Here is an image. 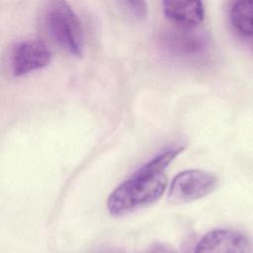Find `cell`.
<instances>
[{
  "label": "cell",
  "instance_id": "1",
  "mask_svg": "<svg viewBox=\"0 0 253 253\" xmlns=\"http://www.w3.org/2000/svg\"><path fill=\"white\" fill-rule=\"evenodd\" d=\"M166 187L167 178L163 173L146 176L133 172L108 197V211L121 215L151 205L161 198Z\"/></svg>",
  "mask_w": 253,
  "mask_h": 253
},
{
  "label": "cell",
  "instance_id": "2",
  "mask_svg": "<svg viewBox=\"0 0 253 253\" xmlns=\"http://www.w3.org/2000/svg\"><path fill=\"white\" fill-rule=\"evenodd\" d=\"M44 23L48 34L61 48L74 56L83 54V28L78 16L68 3L50 2L45 12Z\"/></svg>",
  "mask_w": 253,
  "mask_h": 253
},
{
  "label": "cell",
  "instance_id": "3",
  "mask_svg": "<svg viewBox=\"0 0 253 253\" xmlns=\"http://www.w3.org/2000/svg\"><path fill=\"white\" fill-rule=\"evenodd\" d=\"M217 185L216 176L202 169H188L178 173L169 185L168 198L175 204L190 203L211 193Z\"/></svg>",
  "mask_w": 253,
  "mask_h": 253
},
{
  "label": "cell",
  "instance_id": "4",
  "mask_svg": "<svg viewBox=\"0 0 253 253\" xmlns=\"http://www.w3.org/2000/svg\"><path fill=\"white\" fill-rule=\"evenodd\" d=\"M52 58L48 46L34 39L17 42L10 53V69L15 77H21L46 67Z\"/></svg>",
  "mask_w": 253,
  "mask_h": 253
},
{
  "label": "cell",
  "instance_id": "5",
  "mask_svg": "<svg viewBox=\"0 0 253 253\" xmlns=\"http://www.w3.org/2000/svg\"><path fill=\"white\" fill-rule=\"evenodd\" d=\"M251 250V243L247 236L228 228H216L209 231L197 242L195 247V252L247 253Z\"/></svg>",
  "mask_w": 253,
  "mask_h": 253
},
{
  "label": "cell",
  "instance_id": "6",
  "mask_svg": "<svg viewBox=\"0 0 253 253\" xmlns=\"http://www.w3.org/2000/svg\"><path fill=\"white\" fill-rule=\"evenodd\" d=\"M163 43L166 48L177 56L197 57L205 54L209 49L207 36L195 29H180L167 31Z\"/></svg>",
  "mask_w": 253,
  "mask_h": 253
},
{
  "label": "cell",
  "instance_id": "7",
  "mask_svg": "<svg viewBox=\"0 0 253 253\" xmlns=\"http://www.w3.org/2000/svg\"><path fill=\"white\" fill-rule=\"evenodd\" d=\"M164 16L180 29H195L205 18L201 1H163Z\"/></svg>",
  "mask_w": 253,
  "mask_h": 253
},
{
  "label": "cell",
  "instance_id": "8",
  "mask_svg": "<svg viewBox=\"0 0 253 253\" xmlns=\"http://www.w3.org/2000/svg\"><path fill=\"white\" fill-rule=\"evenodd\" d=\"M252 1H236L230 7L229 19L234 31L242 38L250 40L252 37Z\"/></svg>",
  "mask_w": 253,
  "mask_h": 253
},
{
  "label": "cell",
  "instance_id": "9",
  "mask_svg": "<svg viewBox=\"0 0 253 253\" xmlns=\"http://www.w3.org/2000/svg\"><path fill=\"white\" fill-rule=\"evenodd\" d=\"M184 148L185 146L181 145L168 147L157 153L155 156L150 158L141 166H139L134 172L146 176L162 174L167 166L184 150Z\"/></svg>",
  "mask_w": 253,
  "mask_h": 253
},
{
  "label": "cell",
  "instance_id": "10",
  "mask_svg": "<svg viewBox=\"0 0 253 253\" xmlns=\"http://www.w3.org/2000/svg\"><path fill=\"white\" fill-rule=\"evenodd\" d=\"M121 4L137 19H144L147 15V6L144 1H123Z\"/></svg>",
  "mask_w": 253,
  "mask_h": 253
}]
</instances>
